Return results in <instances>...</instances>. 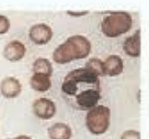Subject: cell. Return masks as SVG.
I'll use <instances>...</instances> for the list:
<instances>
[{
  "instance_id": "6da1fadb",
  "label": "cell",
  "mask_w": 149,
  "mask_h": 139,
  "mask_svg": "<svg viewBox=\"0 0 149 139\" xmlns=\"http://www.w3.org/2000/svg\"><path fill=\"white\" fill-rule=\"evenodd\" d=\"M101 90L99 76L87 68L73 70L65 77L61 91L72 107H87L95 101Z\"/></svg>"
},
{
  "instance_id": "7a4b0ae2",
  "label": "cell",
  "mask_w": 149,
  "mask_h": 139,
  "mask_svg": "<svg viewBox=\"0 0 149 139\" xmlns=\"http://www.w3.org/2000/svg\"><path fill=\"white\" fill-rule=\"evenodd\" d=\"M91 51V43L81 35L70 37L54 51L53 60L60 65L67 64L75 60L86 58Z\"/></svg>"
},
{
  "instance_id": "3957f363",
  "label": "cell",
  "mask_w": 149,
  "mask_h": 139,
  "mask_svg": "<svg viewBox=\"0 0 149 139\" xmlns=\"http://www.w3.org/2000/svg\"><path fill=\"white\" fill-rule=\"evenodd\" d=\"M133 26L131 15L126 12H112L101 23L102 32L110 38H118L128 32Z\"/></svg>"
},
{
  "instance_id": "277c9868",
  "label": "cell",
  "mask_w": 149,
  "mask_h": 139,
  "mask_svg": "<svg viewBox=\"0 0 149 139\" xmlns=\"http://www.w3.org/2000/svg\"><path fill=\"white\" fill-rule=\"evenodd\" d=\"M110 109L104 105H96L86 114L85 123L92 134L101 135L106 133L110 125Z\"/></svg>"
},
{
  "instance_id": "5b68a950",
  "label": "cell",
  "mask_w": 149,
  "mask_h": 139,
  "mask_svg": "<svg viewBox=\"0 0 149 139\" xmlns=\"http://www.w3.org/2000/svg\"><path fill=\"white\" fill-rule=\"evenodd\" d=\"M32 110L38 118L48 120L53 118L56 114V107L52 100L47 98H40L34 101L32 104Z\"/></svg>"
},
{
  "instance_id": "8992f818",
  "label": "cell",
  "mask_w": 149,
  "mask_h": 139,
  "mask_svg": "<svg viewBox=\"0 0 149 139\" xmlns=\"http://www.w3.org/2000/svg\"><path fill=\"white\" fill-rule=\"evenodd\" d=\"M53 36L52 28L45 23H39L32 26L29 30V38L37 45H45Z\"/></svg>"
},
{
  "instance_id": "52a82bcc",
  "label": "cell",
  "mask_w": 149,
  "mask_h": 139,
  "mask_svg": "<svg viewBox=\"0 0 149 139\" xmlns=\"http://www.w3.org/2000/svg\"><path fill=\"white\" fill-rule=\"evenodd\" d=\"M27 51L25 45L19 41H12L8 42L3 49V55L4 58L9 61H18L22 60Z\"/></svg>"
},
{
  "instance_id": "ba28073f",
  "label": "cell",
  "mask_w": 149,
  "mask_h": 139,
  "mask_svg": "<svg viewBox=\"0 0 149 139\" xmlns=\"http://www.w3.org/2000/svg\"><path fill=\"white\" fill-rule=\"evenodd\" d=\"M0 91L6 99H15L21 94V83L14 77H6L0 84Z\"/></svg>"
},
{
  "instance_id": "9c48e42d",
  "label": "cell",
  "mask_w": 149,
  "mask_h": 139,
  "mask_svg": "<svg viewBox=\"0 0 149 139\" xmlns=\"http://www.w3.org/2000/svg\"><path fill=\"white\" fill-rule=\"evenodd\" d=\"M123 51L129 56L139 57L141 54V31L139 29L123 42Z\"/></svg>"
},
{
  "instance_id": "30bf717a",
  "label": "cell",
  "mask_w": 149,
  "mask_h": 139,
  "mask_svg": "<svg viewBox=\"0 0 149 139\" xmlns=\"http://www.w3.org/2000/svg\"><path fill=\"white\" fill-rule=\"evenodd\" d=\"M104 75L116 76L123 71V62L119 56L111 55L104 61Z\"/></svg>"
},
{
  "instance_id": "8fae6325",
  "label": "cell",
  "mask_w": 149,
  "mask_h": 139,
  "mask_svg": "<svg viewBox=\"0 0 149 139\" xmlns=\"http://www.w3.org/2000/svg\"><path fill=\"white\" fill-rule=\"evenodd\" d=\"M48 136L50 139H70L72 131L67 124L56 123L48 129Z\"/></svg>"
},
{
  "instance_id": "7c38bea8",
  "label": "cell",
  "mask_w": 149,
  "mask_h": 139,
  "mask_svg": "<svg viewBox=\"0 0 149 139\" xmlns=\"http://www.w3.org/2000/svg\"><path fill=\"white\" fill-rule=\"evenodd\" d=\"M30 85L34 90L44 93L52 87V81L50 76L42 74H33L30 80Z\"/></svg>"
},
{
  "instance_id": "4fadbf2b",
  "label": "cell",
  "mask_w": 149,
  "mask_h": 139,
  "mask_svg": "<svg viewBox=\"0 0 149 139\" xmlns=\"http://www.w3.org/2000/svg\"><path fill=\"white\" fill-rule=\"evenodd\" d=\"M32 70L34 74H42L51 77L53 72V68L49 60L46 58H38L33 62Z\"/></svg>"
},
{
  "instance_id": "5bb4252c",
  "label": "cell",
  "mask_w": 149,
  "mask_h": 139,
  "mask_svg": "<svg viewBox=\"0 0 149 139\" xmlns=\"http://www.w3.org/2000/svg\"><path fill=\"white\" fill-rule=\"evenodd\" d=\"M85 68L89 69L92 72L98 76H104V61L99 58H91L89 60L86 64H85Z\"/></svg>"
},
{
  "instance_id": "9a60e30c",
  "label": "cell",
  "mask_w": 149,
  "mask_h": 139,
  "mask_svg": "<svg viewBox=\"0 0 149 139\" xmlns=\"http://www.w3.org/2000/svg\"><path fill=\"white\" fill-rule=\"evenodd\" d=\"M10 28V21L6 16L0 15V35L5 34Z\"/></svg>"
},
{
  "instance_id": "2e32d148",
  "label": "cell",
  "mask_w": 149,
  "mask_h": 139,
  "mask_svg": "<svg viewBox=\"0 0 149 139\" xmlns=\"http://www.w3.org/2000/svg\"><path fill=\"white\" fill-rule=\"evenodd\" d=\"M120 139H141V135L138 131L128 130L122 134Z\"/></svg>"
},
{
  "instance_id": "e0dca14e",
  "label": "cell",
  "mask_w": 149,
  "mask_h": 139,
  "mask_svg": "<svg viewBox=\"0 0 149 139\" xmlns=\"http://www.w3.org/2000/svg\"><path fill=\"white\" fill-rule=\"evenodd\" d=\"M88 13V12H67V14H69L70 16L76 17H79L81 16H85Z\"/></svg>"
},
{
  "instance_id": "ac0fdd59",
  "label": "cell",
  "mask_w": 149,
  "mask_h": 139,
  "mask_svg": "<svg viewBox=\"0 0 149 139\" xmlns=\"http://www.w3.org/2000/svg\"><path fill=\"white\" fill-rule=\"evenodd\" d=\"M8 139H32L29 136H27V135H20V136H17L14 138H8Z\"/></svg>"
}]
</instances>
